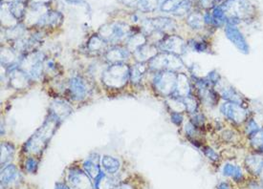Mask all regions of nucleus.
Instances as JSON below:
<instances>
[{"instance_id": "1", "label": "nucleus", "mask_w": 263, "mask_h": 189, "mask_svg": "<svg viewBox=\"0 0 263 189\" xmlns=\"http://www.w3.org/2000/svg\"><path fill=\"white\" fill-rule=\"evenodd\" d=\"M59 119L51 114L50 118L44 123L27 142L25 145V149L33 154H38L44 149L47 142H49L51 136L54 134L56 130V126H58Z\"/></svg>"}, {"instance_id": "2", "label": "nucleus", "mask_w": 263, "mask_h": 189, "mask_svg": "<svg viewBox=\"0 0 263 189\" xmlns=\"http://www.w3.org/2000/svg\"><path fill=\"white\" fill-rule=\"evenodd\" d=\"M131 79V67L126 63L110 64L101 76V81L109 88H123Z\"/></svg>"}, {"instance_id": "3", "label": "nucleus", "mask_w": 263, "mask_h": 189, "mask_svg": "<svg viewBox=\"0 0 263 189\" xmlns=\"http://www.w3.org/2000/svg\"><path fill=\"white\" fill-rule=\"evenodd\" d=\"M228 18L237 20L251 18L255 14L254 6L248 0H227L220 6Z\"/></svg>"}, {"instance_id": "4", "label": "nucleus", "mask_w": 263, "mask_h": 189, "mask_svg": "<svg viewBox=\"0 0 263 189\" xmlns=\"http://www.w3.org/2000/svg\"><path fill=\"white\" fill-rule=\"evenodd\" d=\"M98 34L107 43L112 44L128 40L132 35L131 27L123 22L106 24L99 29Z\"/></svg>"}, {"instance_id": "5", "label": "nucleus", "mask_w": 263, "mask_h": 189, "mask_svg": "<svg viewBox=\"0 0 263 189\" xmlns=\"http://www.w3.org/2000/svg\"><path fill=\"white\" fill-rule=\"evenodd\" d=\"M148 68L156 72L172 71L176 72L184 67V63L179 56L170 53L157 54L148 63Z\"/></svg>"}, {"instance_id": "6", "label": "nucleus", "mask_w": 263, "mask_h": 189, "mask_svg": "<svg viewBox=\"0 0 263 189\" xmlns=\"http://www.w3.org/2000/svg\"><path fill=\"white\" fill-rule=\"evenodd\" d=\"M177 74L172 71L158 72L153 79V86L159 94L172 95L177 83Z\"/></svg>"}, {"instance_id": "7", "label": "nucleus", "mask_w": 263, "mask_h": 189, "mask_svg": "<svg viewBox=\"0 0 263 189\" xmlns=\"http://www.w3.org/2000/svg\"><path fill=\"white\" fill-rule=\"evenodd\" d=\"M220 111L226 119L237 126L247 122L248 120V110H246L241 104L227 101L221 105Z\"/></svg>"}, {"instance_id": "8", "label": "nucleus", "mask_w": 263, "mask_h": 189, "mask_svg": "<svg viewBox=\"0 0 263 189\" xmlns=\"http://www.w3.org/2000/svg\"><path fill=\"white\" fill-rule=\"evenodd\" d=\"M175 27L176 22L173 19L167 17H157L144 20L142 29L145 34H151L154 32H159L162 33L172 32Z\"/></svg>"}, {"instance_id": "9", "label": "nucleus", "mask_w": 263, "mask_h": 189, "mask_svg": "<svg viewBox=\"0 0 263 189\" xmlns=\"http://www.w3.org/2000/svg\"><path fill=\"white\" fill-rule=\"evenodd\" d=\"M90 87L85 79L81 76L73 77L67 84V93L73 100H82L89 94Z\"/></svg>"}, {"instance_id": "10", "label": "nucleus", "mask_w": 263, "mask_h": 189, "mask_svg": "<svg viewBox=\"0 0 263 189\" xmlns=\"http://www.w3.org/2000/svg\"><path fill=\"white\" fill-rule=\"evenodd\" d=\"M67 181L71 189H94L88 174L79 167H71L67 171Z\"/></svg>"}, {"instance_id": "11", "label": "nucleus", "mask_w": 263, "mask_h": 189, "mask_svg": "<svg viewBox=\"0 0 263 189\" xmlns=\"http://www.w3.org/2000/svg\"><path fill=\"white\" fill-rule=\"evenodd\" d=\"M158 49L164 51L165 53H170L174 55H182L187 49L186 41L177 35H166L163 39L157 43Z\"/></svg>"}, {"instance_id": "12", "label": "nucleus", "mask_w": 263, "mask_h": 189, "mask_svg": "<svg viewBox=\"0 0 263 189\" xmlns=\"http://www.w3.org/2000/svg\"><path fill=\"white\" fill-rule=\"evenodd\" d=\"M225 34L239 52H241L244 55L249 54V45L241 32L235 26L226 25Z\"/></svg>"}, {"instance_id": "13", "label": "nucleus", "mask_w": 263, "mask_h": 189, "mask_svg": "<svg viewBox=\"0 0 263 189\" xmlns=\"http://www.w3.org/2000/svg\"><path fill=\"white\" fill-rule=\"evenodd\" d=\"M104 55V59L107 63L110 64H115V63H125L131 55V52L127 47H121L118 45H115L111 48H108Z\"/></svg>"}, {"instance_id": "14", "label": "nucleus", "mask_w": 263, "mask_h": 189, "mask_svg": "<svg viewBox=\"0 0 263 189\" xmlns=\"http://www.w3.org/2000/svg\"><path fill=\"white\" fill-rule=\"evenodd\" d=\"M63 19L64 16L60 12L50 11L40 16L36 25L39 27H58L63 23Z\"/></svg>"}, {"instance_id": "15", "label": "nucleus", "mask_w": 263, "mask_h": 189, "mask_svg": "<svg viewBox=\"0 0 263 189\" xmlns=\"http://www.w3.org/2000/svg\"><path fill=\"white\" fill-rule=\"evenodd\" d=\"M158 47L152 44H145L133 52V56L138 63H148L158 53Z\"/></svg>"}, {"instance_id": "16", "label": "nucleus", "mask_w": 263, "mask_h": 189, "mask_svg": "<svg viewBox=\"0 0 263 189\" xmlns=\"http://www.w3.org/2000/svg\"><path fill=\"white\" fill-rule=\"evenodd\" d=\"M29 76L21 69H13L10 73V84L16 89L25 88L29 81Z\"/></svg>"}, {"instance_id": "17", "label": "nucleus", "mask_w": 263, "mask_h": 189, "mask_svg": "<svg viewBox=\"0 0 263 189\" xmlns=\"http://www.w3.org/2000/svg\"><path fill=\"white\" fill-rule=\"evenodd\" d=\"M107 44L108 43L104 39H102L99 34H94L89 38L86 44V50L94 55L101 53L104 54L105 51L108 49Z\"/></svg>"}, {"instance_id": "18", "label": "nucleus", "mask_w": 263, "mask_h": 189, "mask_svg": "<svg viewBox=\"0 0 263 189\" xmlns=\"http://www.w3.org/2000/svg\"><path fill=\"white\" fill-rule=\"evenodd\" d=\"M190 94H191V84L189 79L184 74H178L176 88L172 96L183 98L190 95Z\"/></svg>"}, {"instance_id": "19", "label": "nucleus", "mask_w": 263, "mask_h": 189, "mask_svg": "<svg viewBox=\"0 0 263 189\" xmlns=\"http://www.w3.org/2000/svg\"><path fill=\"white\" fill-rule=\"evenodd\" d=\"M245 164L247 169L255 174L259 175L263 172V157L262 155H251L246 158Z\"/></svg>"}, {"instance_id": "20", "label": "nucleus", "mask_w": 263, "mask_h": 189, "mask_svg": "<svg viewBox=\"0 0 263 189\" xmlns=\"http://www.w3.org/2000/svg\"><path fill=\"white\" fill-rule=\"evenodd\" d=\"M19 177L16 167L13 164H9L1 170V184L2 185H11L17 181Z\"/></svg>"}, {"instance_id": "21", "label": "nucleus", "mask_w": 263, "mask_h": 189, "mask_svg": "<svg viewBox=\"0 0 263 189\" xmlns=\"http://www.w3.org/2000/svg\"><path fill=\"white\" fill-rule=\"evenodd\" d=\"M100 166L107 175H114L120 169V162L115 158L103 156L100 159Z\"/></svg>"}, {"instance_id": "22", "label": "nucleus", "mask_w": 263, "mask_h": 189, "mask_svg": "<svg viewBox=\"0 0 263 189\" xmlns=\"http://www.w3.org/2000/svg\"><path fill=\"white\" fill-rule=\"evenodd\" d=\"M148 68L147 63H138L131 67V79L133 83H139Z\"/></svg>"}, {"instance_id": "23", "label": "nucleus", "mask_w": 263, "mask_h": 189, "mask_svg": "<svg viewBox=\"0 0 263 189\" xmlns=\"http://www.w3.org/2000/svg\"><path fill=\"white\" fill-rule=\"evenodd\" d=\"M83 169L84 171L88 174V176L93 179V180H97L100 176V174L102 173L100 171L99 168V160H94L93 158H88L84 161L83 163Z\"/></svg>"}, {"instance_id": "24", "label": "nucleus", "mask_w": 263, "mask_h": 189, "mask_svg": "<svg viewBox=\"0 0 263 189\" xmlns=\"http://www.w3.org/2000/svg\"><path fill=\"white\" fill-rule=\"evenodd\" d=\"M221 96L229 102H233V103H237V104H241L243 103V97L242 95L239 94L233 87L228 86V87H224L221 89L220 91Z\"/></svg>"}, {"instance_id": "25", "label": "nucleus", "mask_w": 263, "mask_h": 189, "mask_svg": "<svg viewBox=\"0 0 263 189\" xmlns=\"http://www.w3.org/2000/svg\"><path fill=\"white\" fill-rule=\"evenodd\" d=\"M127 48L129 49L130 52H134L141 46L147 44V36L145 33H135L132 34V36L127 40Z\"/></svg>"}, {"instance_id": "26", "label": "nucleus", "mask_w": 263, "mask_h": 189, "mask_svg": "<svg viewBox=\"0 0 263 189\" xmlns=\"http://www.w3.org/2000/svg\"><path fill=\"white\" fill-rule=\"evenodd\" d=\"M9 11L16 19H21L26 14V5L23 0H15L10 3Z\"/></svg>"}, {"instance_id": "27", "label": "nucleus", "mask_w": 263, "mask_h": 189, "mask_svg": "<svg viewBox=\"0 0 263 189\" xmlns=\"http://www.w3.org/2000/svg\"><path fill=\"white\" fill-rule=\"evenodd\" d=\"M251 147L259 153L263 152V129H259L249 135Z\"/></svg>"}, {"instance_id": "28", "label": "nucleus", "mask_w": 263, "mask_h": 189, "mask_svg": "<svg viewBox=\"0 0 263 189\" xmlns=\"http://www.w3.org/2000/svg\"><path fill=\"white\" fill-rule=\"evenodd\" d=\"M113 175H105L103 172L95 181L96 189H114L117 187V182L112 177Z\"/></svg>"}, {"instance_id": "29", "label": "nucleus", "mask_w": 263, "mask_h": 189, "mask_svg": "<svg viewBox=\"0 0 263 189\" xmlns=\"http://www.w3.org/2000/svg\"><path fill=\"white\" fill-rule=\"evenodd\" d=\"M51 111H52V115H54L58 119H61V118H65L66 116H68L70 112L72 111V109L64 101H57L52 104Z\"/></svg>"}, {"instance_id": "30", "label": "nucleus", "mask_w": 263, "mask_h": 189, "mask_svg": "<svg viewBox=\"0 0 263 189\" xmlns=\"http://www.w3.org/2000/svg\"><path fill=\"white\" fill-rule=\"evenodd\" d=\"M223 174L226 177H230L234 181H241L243 179V173L239 166L233 163H226L223 168Z\"/></svg>"}, {"instance_id": "31", "label": "nucleus", "mask_w": 263, "mask_h": 189, "mask_svg": "<svg viewBox=\"0 0 263 189\" xmlns=\"http://www.w3.org/2000/svg\"><path fill=\"white\" fill-rule=\"evenodd\" d=\"M187 23L188 25L195 29V30H198V29H201L205 23V19H204V16H202L201 13L199 12H194V13H191L187 18Z\"/></svg>"}, {"instance_id": "32", "label": "nucleus", "mask_w": 263, "mask_h": 189, "mask_svg": "<svg viewBox=\"0 0 263 189\" xmlns=\"http://www.w3.org/2000/svg\"><path fill=\"white\" fill-rule=\"evenodd\" d=\"M15 153V148L12 144L10 143H2L1 144V163L6 164L9 162L14 156Z\"/></svg>"}, {"instance_id": "33", "label": "nucleus", "mask_w": 263, "mask_h": 189, "mask_svg": "<svg viewBox=\"0 0 263 189\" xmlns=\"http://www.w3.org/2000/svg\"><path fill=\"white\" fill-rule=\"evenodd\" d=\"M213 17H214V26H221L223 24H225L227 22V16L223 11V9L218 6L215 7L214 9L213 12Z\"/></svg>"}, {"instance_id": "34", "label": "nucleus", "mask_w": 263, "mask_h": 189, "mask_svg": "<svg viewBox=\"0 0 263 189\" xmlns=\"http://www.w3.org/2000/svg\"><path fill=\"white\" fill-rule=\"evenodd\" d=\"M158 0H140L138 4V9L143 13L153 12L157 9Z\"/></svg>"}, {"instance_id": "35", "label": "nucleus", "mask_w": 263, "mask_h": 189, "mask_svg": "<svg viewBox=\"0 0 263 189\" xmlns=\"http://www.w3.org/2000/svg\"><path fill=\"white\" fill-rule=\"evenodd\" d=\"M24 32H25V28L22 25H15L14 27H12L8 30L7 36L12 41H16V40L23 37Z\"/></svg>"}, {"instance_id": "36", "label": "nucleus", "mask_w": 263, "mask_h": 189, "mask_svg": "<svg viewBox=\"0 0 263 189\" xmlns=\"http://www.w3.org/2000/svg\"><path fill=\"white\" fill-rule=\"evenodd\" d=\"M16 62V55L13 50L2 48L1 50V63L5 65L15 64Z\"/></svg>"}, {"instance_id": "37", "label": "nucleus", "mask_w": 263, "mask_h": 189, "mask_svg": "<svg viewBox=\"0 0 263 189\" xmlns=\"http://www.w3.org/2000/svg\"><path fill=\"white\" fill-rule=\"evenodd\" d=\"M191 7H192V1L191 0H184L173 11V15L177 16H185L186 14H188L190 12Z\"/></svg>"}, {"instance_id": "38", "label": "nucleus", "mask_w": 263, "mask_h": 189, "mask_svg": "<svg viewBox=\"0 0 263 189\" xmlns=\"http://www.w3.org/2000/svg\"><path fill=\"white\" fill-rule=\"evenodd\" d=\"M183 101H184L186 110L191 114H195L198 108V102L197 98L190 94L186 97H183Z\"/></svg>"}, {"instance_id": "39", "label": "nucleus", "mask_w": 263, "mask_h": 189, "mask_svg": "<svg viewBox=\"0 0 263 189\" xmlns=\"http://www.w3.org/2000/svg\"><path fill=\"white\" fill-rule=\"evenodd\" d=\"M189 45L193 50L197 52H206L209 49V44L203 40H191Z\"/></svg>"}, {"instance_id": "40", "label": "nucleus", "mask_w": 263, "mask_h": 189, "mask_svg": "<svg viewBox=\"0 0 263 189\" xmlns=\"http://www.w3.org/2000/svg\"><path fill=\"white\" fill-rule=\"evenodd\" d=\"M58 67L59 65L52 60H48L44 63V73L45 74H54V76H58Z\"/></svg>"}, {"instance_id": "41", "label": "nucleus", "mask_w": 263, "mask_h": 189, "mask_svg": "<svg viewBox=\"0 0 263 189\" xmlns=\"http://www.w3.org/2000/svg\"><path fill=\"white\" fill-rule=\"evenodd\" d=\"M182 1L184 0H165L161 9L163 12H173Z\"/></svg>"}, {"instance_id": "42", "label": "nucleus", "mask_w": 263, "mask_h": 189, "mask_svg": "<svg viewBox=\"0 0 263 189\" xmlns=\"http://www.w3.org/2000/svg\"><path fill=\"white\" fill-rule=\"evenodd\" d=\"M203 153L206 157L210 158L212 161H218L219 160V154L213 149L212 147H204L203 148Z\"/></svg>"}, {"instance_id": "43", "label": "nucleus", "mask_w": 263, "mask_h": 189, "mask_svg": "<svg viewBox=\"0 0 263 189\" xmlns=\"http://www.w3.org/2000/svg\"><path fill=\"white\" fill-rule=\"evenodd\" d=\"M38 161L34 158H28L25 161V169L29 173H34L37 170Z\"/></svg>"}, {"instance_id": "44", "label": "nucleus", "mask_w": 263, "mask_h": 189, "mask_svg": "<svg viewBox=\"0 0 263 189\" xmlns=\"http://www.w3.org/2000/svg\"><path fill=\"white\" fill-rule=\"evenodd\" d=\"M191 123L196 126L197 129H201L204 125H205V118L202 114H196L192 120Z\"/></svg>"}, {"instance_id": "45", "label": "nucleus", "mask_w": 263, "mask_h": 189, "mask_svg": "<svg viewBox=\"0 0 263 189\" xmlns=\"http://www.w3.org/2000/svg\"><path fill=\"white\" fill-rule=\"evenodd\" d=\"M259 129H260L259 126H258L257 123L253 119H251L249 121L247 120V124H246V126H245V131H246V133L248 135L252 134L253 132H255V131H257Z\"/></svg>"}, {"instance_id": "46", "label": "nucleus", "mask_w": 263, "mask_h": 189, "mask_svg": "<svg viewBox=\"0 0 263 189\" xmlns=\"http://www.w3.org/2000/svg\"><path fill=\"white\" fill-rule=\"evenodd\" d=\"M207 79L209 80V82L211 83V85H215V84H217V83L219 82V80H220V76H219V74H218L217 72L213 71V72H211V73L208 75Z\"/></svg>"}, {"instance_id": "47", "label": "nucleus", "mask_w": 263, "mask_h": 189, "mask_svg": "<svg viewBox=\"0 0 263 189\" xmlns=\"http://www.w3.org/2000/svg\"><path fill=\"white\" fill-rule=\"evenodd\" d=\"M170 119H171V122L176 126H180L183 123V116L181 113H178V112H171Z\"/></svg>"}, {"instance_id": "48", "label": "nucleus", "mask_w": 263, "mask_h": 189, "mask_svg": "<svg viewBox=\"0 0 263 189\" xmlns=\"http://www.w3.org/2000/svg\"><path fill=\"white\" fill-rule=\"evenodd\" d=\"M123 3L129 7H135L138 6L140 0H122Z\"/></svg>"}, {"instance_id": "49", "label": "nucleus", "mask_w": 263, "mask_h": 189, "mask_svg": "<svg viewBox=\"0 0 263 189\" xmlns=\"http://www.w3.org/2000/svg\"><path fill=\"white\" fill-rule=\"evenodd\" d=\"M233 138H234V134H233V132H231V131H226L225 133H223V139L225 140V141H232L233 140Z\"/></svg>"}, {"instance_id": "50", "label": "nucleus", "mask_w": 263, "mask_h": 189, "mask_svg": "<svg viewBox=\"0 0 263 189\" xmlns=\"http://www.w3.org/2000/svg\"><path fill=\"white\" fill-rule=\"evenodd\" d=\"M114 189H133V187L130 185H126V184H121L119 186H117Z\"/></svg>"}, {"instance_id": "51", "label": "nucleus", "mask_w": 263, "mask_h": 189, "mask_svg": "<svg viewBox=\"0 0 263 189\" xmlns=\"http://www.w3.org/2000/svg\"><path fill=\"white\" fill-rule=\"evenodd\" d=\"M217 189H230V185L227 184V183H221L218 187Z\"/></svg>"}, {"instance_id": "52", "label": "nucleus", "mask_w": 263, "mask_h": 189, "mask_svg": "<svg viewBox=\"0 0 263 189\" xmlns=\"http://www.w3.org/2000/svg\"><path fill=\"white\" fill-rule=\"evenodd\" d=\"M71 189L69 187L66 186L65 184H61V183H58L56 185V189Z\"/></svg>"}, {"instance_id": "53", "label": "nucleus", "mask_w": 263, "mask_h": 189, "mask_svg": "<svg viewBox=\"0 0 263 189\" xmlns=\"http://www.w3.org/2000/svg\"><path fill=\"white\" fill-rule=\"evenodd\" d=\"M51 0H33V3H36V4H46V3H49Z\"/></svg>"}, {"instance_id": "54", "label": "nucleus", "mask_w": 263, "mask_h": 189, "mask_svg": "<svg viewBox=\"0 0 263 189\" xmlns=\"http://www.w3.org/2000/svg\"><path fill=\"white\" fill-rule=\"evenodd\" d=\"M216 1H219V0H216ZM225 1H227V0H225Z\"/></svg>"}, {"instance_id": "55", "label": "nucleus", "mask_w": 263, "mask_h": 189, "mask_svg": "<svg viewBox=\"0 0 263 189\" xmlns=\"http://www.w3.org/2000/svg\"><path fill=\"white\" fill-rule=\"evenodd\" d=\"M164 1H165V0H164Z\"/></svg>"}]
</instances>
